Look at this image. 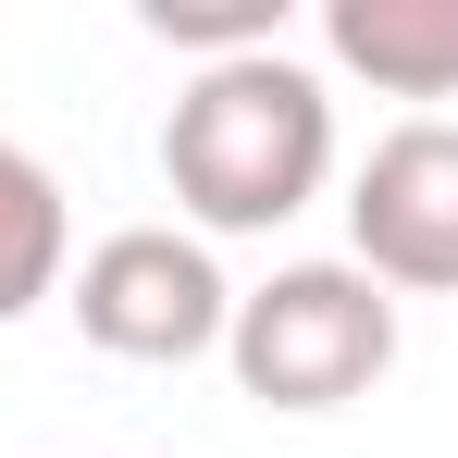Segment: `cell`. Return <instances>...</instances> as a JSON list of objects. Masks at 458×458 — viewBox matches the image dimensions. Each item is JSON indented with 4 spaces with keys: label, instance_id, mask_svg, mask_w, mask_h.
<instances>
[{
    "label": "cell",
    "instance_id": "7a4b0ae2",
    "mask_svg": "<svg viewBox=\"0 0 458 458\" xmlns=\"http://www.w3.org/2000/svg\"><path fill=\"white\" fill-rule=\"evenodd\" d=\"M224 360L260 409H347L396 372V298L360 260H285L273 285H248L224 322Z\"/></svg>",
    "mask_w": 458,
    "mask_h": 458
},
{
    "label": "cell",
    "instance_id": "52a82bcc",
    "mask_svg": "<svg viewBox=\"0 0 458 458\" xmlns=\"http://www.w3.org/2000/svg\"><path fill=\"white\" fill-rule=\"evenodd\" d=\"M137 25L161 50H199V75L248 63V50H285V0H137Z\"/></svg>",
    "mask_w": 458,
    "mask_h": 458
},
{
    "label": "cell",
    "instance_id": "8992f818",
    "mask_svg": "<svg viewBox=\"0 0 458 458\" xmlns=\"http://www.w3.org/2000/svg\"><path fill=\"white\" fill-rule=\"evenodd\" d=\"M63 260H75V224H63L50 161L0 137V322H25V310L50 298V285H63Z\"/></svg>",
    "mask_w": 458,
    "mask_h": 458
},
{
    "label": "cell",
    "instance_id": "277c9868",
    "mask_svg": "<svg viewBox=\"0 0 458 458\" xmlns=\"http://www.w3.org/2000/svg\"><path fill=\"white\" fill-rule=\"evenodd\" d=\"M347 235H360V273L384 298H458V124L446 112L372 137L360 186H347Z\"/></svg>",
    "mask_w": 458,
    "mask_h": 458
},
{
    "label": "cell",
    "instance_id": "3957f363",
    "mask_svg": "<svg viewBox=\"0 0 458 458\" xmlns=\"http://www.w3.org/2000/svg\"><path fill=\"white\" fill-rule=\"evenodd\" d=\"M75 322L99 360H149V372H174V360H211L235 322V285L211 273V248L174 224H124L99 235L75 260Z\"/></svg>",
    "mask_w": 458,
    "mask_h": 458
},
{
    "label": "cell",
    "instance_id": "6da1fadb",
    "mask_svg": "<svg viewBox=\"0 0 458 458\" xmlns=\"http://www.w3.org/2000/svg\"><path fill=\"white\" fill-rule=\"evenodd\" d=\"M322 174H335V99L285 50H248V63L186 75L174 124H161V186L186 199V224H211V235L298 224L322 199Z\"/></svg>",
    "mask_w": 458,
    "mask_h": 458
},
{
    "label": "cell",
    "instance_id": "5b68a950",
    "mask_svg": "<svg viewBox=\"0 0 458 458\" xmlns=\"http://www.w3.org/2000/svg\"><path fill=\"white\" fill-rule=\"evenodd\" d=\"M322 50L384 99H458V0H322Z\"/></svg>",
    "mask_w": 458,
    "mask_h": 458
}]
</instances>
